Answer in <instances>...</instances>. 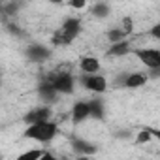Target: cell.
<instances>
[{
  "label": "cell",
  "mask_w": 160,
  "mask_h": 160,
  "mask_svg": "<svg viewBox=\"0 0 160 160\" xmlns=\"http://www.w3.org/2000/svg\"><path fill=\"white\" fill-rule=\"evenodd\" d=\"M126 53H130V42H128V40H124V42H121V43H113V45L108 49V55H109V57H122V55H126Z\"/></svg>",
  "instance_id": "13"
},
{
  "label": "cell",
  "mask_w": 160,
  "mask_h": 160,
  "mask_svg": "<svg viewBox=\"0 0 160 160\" xmlns=\"http://www.w3.org/2000/svg\"><path fill=\"white\" fill-rule=\"evenodd\" d=\"M40 160H57V158H55V156H53L51 152H43V156H42Z\"/></svg>",
  "instance_id": "23"
},
{
  "label": "cell",
  "mask_w": 160,
  "mask_h": 160,
  "mask_svg": "<svg viewBox=\"0 0 160 160\" xmlns=\"http://www.w3.org/2000/svg\"><path fill=\"white\" fill-rule=\"evenodd\" d=\"M68 6L70 8H75V10H81V8L87 6V2H85V0H72V2H68Z\"/></svg>",
  "instance_id": "20"
},
{
  "label": "cell",
  "mask_w": 160,
  "mask_h": 160,
  "mask_svg": "<svg viewBox=\"0 0 160 160\" xmlns=\"http://www.w3.org/2000/svg\"><path fill=\"white\" fill-rule=\"evenodd\" d=\"M81 85L85 89L92 91V92H98V94L106 92V89H108V81H106L104 75H89V73H85V75H81Z\"/></svg>",
  "instance_id": "6"
},
{
  "label": "cell",
  "mask_w": 160,
  "mask_h": 160,
  "mask_svg": "<svg viewBox=\"0 0 160 160\" xmlns=\"http://www.w3.org/2000/svg\"><path fill=\"white\" fill-rule=\"evenodd\" d=\"M79 66H81L83 73H89V75H94V73L100 70V62H98L96 57H83Z\"/></svg>",
  "instance_id": "12"
},
{
  "label": "cell",
  "mask_w": 160,
  "mask_h": 160,
  "mask_svg": "<svg viewBox=\"0 0 160 160\" xmlns=\"http://www.w3.org/2000/svg\"><path fill=\"white\" fill-rule=\"evenodd\" d=\"M27 55H28V58H30L32 62H42V60H45V58L49 57V49H45L43 45L34 43V45H30V47L27 49Z\"/></svg>",
  "instance_id": "11"
},
{
  "label": "cell",
  "mask_w": 160,
  "mask_h": 160,
  "mask_svg": "<svg viewBox=\"0 0 160 160\" xmlns=\"http://www.w3.org/2000/svg\"><path fill=\"white\" fill-rule=\"evenodd\" d=\"M87 117H91L89 102H75V104H73V108H72V121H73V124L83 122Z\"/></svg>",
  "instance_id": "8"
},
{
  "label": "cell",
  "mask_w": 160,
  "mask_h": 160,
  "mask_svg": "<svg viewBox=\"0 0 160 160\" xmlns=\"http://www.w3.org/2000/svg\"><path fill=\"white\" fill-rule=\"evenodd\" d=\"M151 138H152V136H151V130L145 128V130H141V132L136 136V141H138V143H147V141H151Z\"/></svg>",
  "instance_id": "19"
},
{
  "label": "cell",
  "mask_w": 160,
  "mask_h": 160,
  "mask_svg": "<svg viewBox=\"0 0 160 160\" xmlns=\"http://www.w3.org/2000/svg\"><path fill=\"white\" fill-rule=\"evenodd\" d=\"M134 53L141 60V64H145L149 70L160 68V51L158 49H136Z\"/></svg>",
  "instance_id": "5"
},
{
  "label": "cell",
  "mask_w": 160,
  "mask_h": 160,
  "mask_svg": "<svg viewBox=\"0 0 160 160\" xmlns=\"http://www.w3.org/2000/svg\"><path fill=\"white\" fill-rule=\"evenodd\" d=\"M77 160H92V158H91V156H79Z\"/></svg>",
  "instance_id": "25"
},
{
  "label": "cell",
  "mask_w": 160,
  "mask_h": 160,
  "mask_svg": "<svg viewBox=\"0 0 160 160\" xmlns=\"http://www.w3.org/2000/svg\"><path fill=\"white\" fill-rule=\"evenodd\" d=\"M89 108H91V117L94 119H104V102L94 98L89 102Z\"/></svg>",
  "instance_id": "14"
},
{
  "label": "cell",
  "mask_w": 160,
  "mask_h": 160,
  "mask_svg": "<svg viewBox=\"0 0 160 160\" xmlns=\"http://www.w3.org/2000/svg\"><path fill=\"white\" fill-rule=\"evenodd\" d=\"M151 36L156 38V40H160V23H156V25L151 28Z\"/></svg>",
  "instance_id": "21"
},
{
  "label": "cell",
  "mask_w": 160,
  "mask_h": 160,
  "mask_svg": "<svg viewBox=\"0 0 160 160\" xmlns=\"http://www.w3.org/2000/svg\"><path fill=\"white\" fill-rule=\"evenodd\" d=\"M43 156V151L40 149H30V151H25L23 154L17 156V160H40Z\"/></svg>",
  "instance_id": "16"
},
{
  "label": "cell",
  "mask_w": 160,
  "mask_h": 160,
  "mask_svg": "<svg viewBox=\"0 0 160 160\" xmlns=\"http://www.w3.org/2000/svg\"><path fill=\"white\" fill-rule=\"evenodd\" d=\"M145 83H147V73H143V72L126 73L124 79L121 81V85L126 87V89H138V87H143Z\"/></svg>",
  "instance_id": "7"
},
{
  "label": "cell",
  "mask_w": 160,
  "mask_h": 160,
  "mask_svg": "<svg viewBox=\"0 0 160 160\" xmlns=\"http://www.w3.org/2000/svg\"><path fill=\"white\" fill-rule=\"evenodd\" d=\"M81 30V19L70 17L62 23V27L53 34V45H68L75 40V36Z\"/></svg>",
  "instance_id": "1"
},
{
  "label": "cell",
  "mask_w": 160,
  "mask_h": 160,
  "mask_svg": "<svg viewBox=\"0 0 160 160\" xmlns=\"http://www.w3.org/2000/svg\"><path fill=\"white\" fill-rule=\"evenodd\" d=\"M106 36H108V40L111 42V45H113V43H121V42H124V36H126V34H124L121 28H111V30H108Z\"/></svg>",
  "instance_id": "15"
},
{
  "label": "cell",
  "mask_w": 160,
  "mask_h": 160,
  "mask_svg": "<svg viewBox=\"0 0 160 160\" xmlns=\"http://www.w3.org/2000/svg\"><path fill=\"white\" fill-rule=\"evenodd\" d=\"M57 132H58L57 122L47 121V122H40V124L28 126L23 136L28 138V139H36V141H40V143H49V141L57 136Z\"/></svg>",
  "instance_id": "2"
},
{
  "label": "cell",
  "mask_w": 160,
  "mask_h": 160,
  "mask_svg": "<svg viewBox=\"0 0 160 160\" xmlns=\"http://www.w3.org/2000/svg\"><path fill=\"white\" fill-rule=\"evenodd\" d=\"M49 119H51V108H49V106L34 108V109H30V111L23 117V121H25L28 126H32V124H40V122H47Z\"/></svg>",
  "instance_id": "4"
},
{
  "label": "cell",
  "mask_w": 160,
  "mask_h": 160,
  "mask_svg": "<svg viewBox=\"0 0 160 160\" xmlns=\"http://www.w3.org/2000/svg\"><path fill=\"white\" fill-rule=\"evenodd\" d=\"M149 130H151V136H152V138L160 139V130H156V128H149Z\"/></svg>",
  "instance_id": "24"
},
{
  "label": "cell",
  "mask_w": 160,
  "mask_h": 160,
  "mask_svg": "<svg viewBox=\"0 0 160 160\" xmlns=\"http://www.w3.org/2000/svg\"><path fill=\"white\" fill-rule=\"evenodd\" d=\"M121 30H122L126 36L134 30V23H132V19H130V17H124V19L121 21Z\"/></svg>",
  "instance_id": "18"
},
{
  "label": "cell",
  "mask_w": 160,
  "mask_h": 160,
  "mask_svg": "<svg viewBox=\"0 0 160 160\" xmlns=\"http://www.w3.org/2000/svg\"><path fill=\"white\" fill-rule=\"evenodd\" d=\"M38 94H40V98L45 102V106L47 104H51V102H55L57 100V89L53 87V83L51 81H47V79H45V81H42L40 83V87H38Z\"/></svg>",
  "instance_id": "9"
},
{
  "label": "cell",
  "mask_w": 160,
  "mask_h": 160,
  "mask_svg": "<svg viewBox=\"0 0 160 160\" xmlns=\"http://www.w3.org/2000/svg\"><path fill=\"white\" fill-rule=\"evenodd\" d=\"M72 145H73V151H75V152L83 154V156H92V154L96 152V145H92V143H89V141H85V139H79V138L73 139Z\"/></svg>",
  "instance_id": "10"
},
{
  "label": "cell",
  "mask_w": 160,
  "mask_h": 160,
  "mask_svg": "<svg viewBox=\"0 0 160 160\" xmlns=\"http://www.w3.org/2000/svg\"><path fill=\"white\" fill-rule=\"evenodd\" d=\"M149 77H152V79H158V77H160V68L149 70Z\"/></svg>",
  "instance_id": "22"
},
{
  "label": "cell",
  "mask_w": 160,
  "mask_h": 160,
  "mask_svg": "<svg viewBox=\"0 0 160 160\" xmlns=\"http://www.w3.org/2000/svg\"><path fill=\"white\" fill-rule=\"evenodd\" d=\"M91 12H92V15H96V17H106V15L109 13V6L104 4V2H98V4H94V6L91 8Z\"/></svg>",
  "instance_id": "17"
},
{
  "label": "cell",
  "mask_w": 160,
  "mask_h": 160,
  "mask_svg": "<svg viewBox=\"0 0 160 160\" xmlns=\"http://www.w3.org/2000/svg\"><path fill=\"white\" fill-rule=\"evenodd\" d=\"M47 81L53 83L58 94H72L73 92V77L68 72H60L53 77H47Z\"/></svg>",
  "instance_id": "3"
}]
</instances>
